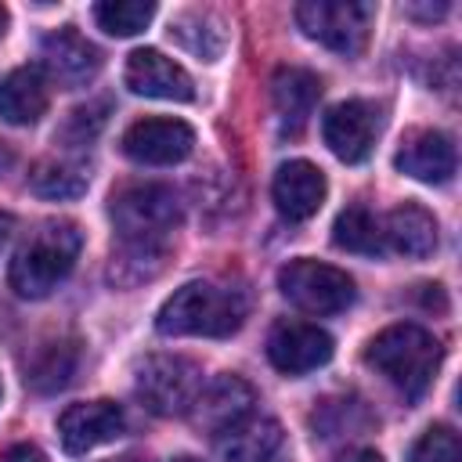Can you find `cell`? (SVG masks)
Returning <instances> with one entry per match:
<instances>
[{
    "label": "cell",
    "instance_id": "cell-1",
    "mask_svg": "<svg viewBox=\"0 0 462 462\" xmlns=\"http://www.w3.org/2000/svg\"><path fill=\"white\" fill-rule=\"evenodd\" d=\"M249 314V296L238 285L217 282H188L180 285L155 314V328L162 336H209L224 339L242 328Z\"/></svg>",
    "mask_w": 462,
    "mask_h": 462
},
{
    "label": "cell",
    "instance_id": "cell-2",
    "mask_svg": "<svg viewBox=\"0 0 462 462\" xmlns=\"http://www.w3.org/2000/svg\"><path fill=\"white\" fill-rule=\"evenodd\" d=\"M440 357H444L440 339L415 321H397V325L383 328L379 336H372L365 346V361L393 390H401L404 401H419L430 390V383L440 368Z\"/></svg>",
    "mask_w": 462,
    "mask_h": 462
},
{
    "label": "cell",
    "instance_id": "cell-3",
    "mask_svg": "<svg viewBox=\"0 0 462 462\" xmlns=\"http://www.w3.org/2000/svg\"><path fill=\"white\" fill-rule=\"evenodd\" d=\"M112 224L119 231L123 253L137 256H155L162 260L170 231L180 224V199L170 184H126L112 195Z\"/></svg>",
    "mask_w": 462,
    "mask_h": 462
},
{
    "label": "cell",
    "instance_id": "cell-4",
    "mask_svg": "<svg viewBox=\"0 0 462 462\" xmlns=\"http://www.w3.org/2000/svg\"><path fill=\"white\" fill-rule=\"evenodd\" d=\"M83 235L72 220H43L11 260V289L25 300L51 296L76 267Z\"/></svg>",
    "mask_w": 462,
    "mask_h": 462
},
{
    "label": "cell",
    "instance_id": "cell-5",
    "mask_svg": "<svg viewBox=\"0 0 462 462\" xmlns=\"http://www.w3.org/2000/svg\"><path fill=\"white\" fill-rule=\"evenodd\" d=\"M202 368L180 354H152L137 365L134 390L152 415H188L202 393Z\"/></svg>",
    "mask_w": 462,
    "mask_h": 462
},
{
    "label": "cell",
    "instance_id": "cell-6",
    "mask_svg": "<svg viewBox=\"0 0 462 462\" xmlns=\"http://www.w3.org/2000/svg\"><path fill=\"white\" fill-rule=\"evenodd\" d=\"M372 4L361 0H303L296 4V25L336 54H357L372 32Z\"/></svg>",
    "mask_w": 462,
    "mask_h": 462
},
{
    "label": "cell",
    "instance_id": "cell-7",
    "mask_svg": "<svg viewBox=\"0 0 462 462\" xmlns=\"http://www.w3.org/2000/svg\"><path fill=\"white\" fill-rule=\"evenodd\" d=\"M278 289L289 303L307 314H339L354 303V278L343 267L321 260H289L278 271Z\"/></svg>",
    "mask_w": 462,
    "mask_h": 462
},
{
    "label": "cell",
    "instance_id": "cell-8",
    "mask_svg": "<svg viewBox=\"0 0 462 462\" xmlns=\"http://www.w3.org/2000/svg\"><path fill=\"white\" fill-rule=\"evenodd\" d=\"M383 130V116L372 101H361V97H350V101H339L325 112L321 119V134H325V144L332 148L336 159L343 162H361L368 159L375 137Z\"/></svg>",
    "mask_w": 462,
    "mask_h": 462
},
{
    "label": "cell",
    "instance_id": "cell-9",
    "mask_svg": "<svg viewBox=\"0 0 462 462\" xmlns=\"http://www.w3.org/2000/svg\"><path fill=\"white\" fill-rule=\"evenodd\" d=\"M195 148V130L184 119H137L123 134V155L141 166H173Z\"/></svg>",
    "mask_w": 462,
    "mask_h": 462
},
{
    "label": "cell",
    "instance_id": "cell-10",
    "mask_svg": "<svg viewBox=\"0 0 462 462\" xmlns=\"http://www.w3.org/2000/svg\"><path fill=\"white\" fill-rule=\"evenodd\" d=\"M332 350H336L332 336L310 321H289L285 318L267 332V357L285 375H303V372L321 368L332 357Z\"/></svg>",
    "mask_w": 462,
    "mask_h": 462
},
{
    "label": "cell",
    "instance_id": "cell-11",
    "mask_svg": "<svg viewBox=\"0 0 462 462\" xmlns=\"http://www.w3.org/2000/svg\"><path fill=\"white\" fill-rule=\"evenodd\" d=\"M126 426V415L116 401H87V404H69L58 415V437L69 455H87L108 440H116Z\"/></svg>",
    "mask_w": 462,
    "mask_h": 462
},
{
    "label": "cell",
    "instance_id": "cell-12",
    "mask_svg": "<svg viewBox=\"0 0 462 462\" xmlns=\"http://www.w3.org/2000/svg\"><path fill=\"white\" fill-rule=\"evenodd\" d=\"M126 87L141 97H159V101H191L195 97V83L191 76L166 58L155 47H141L126 58V72H123Z\"/></svg>",
    "mask_w": 462,
    "mask_h": 462
},
{
    "label": "cell",
    "instance_id": "cell-13",
    "mask_svg": "<svg viewBox=\"0 0 462 462\" xmlns=\"http://www.w3.org/2000/svg\"><path fill=\"white\" fill-rule=\"evenodd\" d=\"M40 54H43V69L61 87H87L101 69V51L72 25H61L51 36H43Z\"/></svg>",
    "mask_w": 462,
    "mask_h": 462
},
{
    "label": "cell",
    "instance_id": "cell-14",
    "mask_svg": "<svg viewBox=\"0 0 462 462\" xmlns=\"http://www.w3.org/2000/svg\"><path fill=\"white\" fill-rule=\"evenodd\" d=\"M325 173L307 162V159H289L278 166L274 180H271V195H274V206L285 220H310L321 202H325Z\"/></svg>",
    "mask_w": 462,
    "mask_h": 462
},
{
    "label": "cell",
    "instance_id": "cell-15",
    "mask_svg": "<svg viewBox=\"0 0 462 462\" xmlns=\"http://www.w3.org/2000/svg\"><path fill=\"white\" fill-rule=\"evenodd\" d=\"M253 404H256V390L242 375H217L209 386H202L191 415H195V422L202 430L224 433L227 426H235L245 415H253Z\"/></svg>",
    "mask_w": 462,
    "mask_h": 462
},
{
    "label": "cell",
    "instance_id": "cell-16",
    "mask_svg": "<svg viewBox=\"0 0 462 462\" xmlns=\"http://www.w3.org/2000/svg\"><path fill=\"white\" fill-rule=\"evenodd\" d=\"M318 97H321V79L310 69L285 65L271 76V101H274V112L285 134H300L307 126Z\"/></svg>",
    "mask_w": 462,
    "mask_h": 462
},
{
    "label": "cell",
    "instance_id": "cell-17",
    "mask_svg": "<svg viewBox=\"0 0 462 462\" xmlns=\"http://www.w3.org/2000/svg\"><path fill=\"white\" fill-rule=\"evenodd\" d=\"M393 162L401 173L422 184H448L455 177V144L440 130H415Z\"/></svg>",
    "mask_w": 462,
    "mask_h": 462
},
{
    "label": "cell",
    "instance_id": "cell-18",
    "mask_svg": "<svg viewBox=\"0 0 462 462\" xmlns=\"http://www.w3.org/2000/svg\"><path fill=\"white\" fill-rule=\"evenodd\" d=\"M51 105V83L43 69L22 65L0 79V119L11 126H32Z\"/></svg>",
    "mask_w": 462,
    "mask_h": 462
},
{
    "label": "cell",
    "instance_id": "cell-19",
    "mask_svg": "<svg viewBox=\"0 0 462 462\" xmlns=\"http://www.w3.org/2000/svg\"><path fill=\"white\" fill-rule=\"evenodd\" d=\"M282 448V422L271 415H245L217 433L220 462H271Z\"/></svg>",
    "mask_w": 462,
    "mask_h": 462
},
{
    "label": "cell",
    "instance_id": "cell-20",
    "mask_svg": "<svg viewBox=\"0 0 462 462\" xmlns=\"http://www.w3.org/2000/svg\"><path fill=\"white\" fill-rule=\"evenodd\" d=\"M383 245H390L393 253L411 256V260L430 256L437 249V220H433V213H426L415 202H404V206L390 209L386 220H383Z\"/></svg>",
    "mask_w": 462,
    "mask_h": 462
},
{
    "label": "cell",
    "instance_id": "cell-21",
    "mask_svg": "<svg viewBox=\"0 0 462 462\" xmlns=\"http://www.w3.org/2000/svg\"><path fill=\"white\" fill-rule=\"evenodd\" d=\"M332 242L346 253L379 256L386 249L383 245V220L368 206H346L332 224Z\"/></svg>",
    "mask_w": 462,
    "mask_h": 462
},
{
    "label": "cell",
    "instance_id": "cell-22",
    "mask_svg": "<svg viewBox=\"0 0 462 462\" xmlns=\"http://www.w3.org/2000/svg\"><path fill=\"white\" fill-rule=\"evenodd\" d=\"M29 188L40 199H79L87 191V170L72 159H40L29 173Z\"/></svg>",
    "mask_w": 462,
    "mask_h": 462
},
{
    "label": "cell",
    "instance_id": "cell-23",
    "mask_svg": "<svg viewBox=\"0 0 462 462\" xmlns=\"http://www.w3.org/2000/svg\"><path fill=\"white\" fill-rule=\"evenodd\" d=\"M76 372V343H43L36 350V357L29 361V386L40 393H54L61 390Z\"/></svg>",
    "mask_w": 462,
    "mask_h": 462
},
{
    "label": "cell",
    "instance_id": "cell-24",
    "mask_svg": "<svg viewBox=\"0 0 462 462\" xmlns=\"http://www.w3.org/2000/svg\"><path fill=\"white\" fill-rule=\"evenodd\" d=\"M170 32L180 40V47H188L191 54H199V58H206V61H213V58L224 51V43H227L224 25H220L213 14H202V11L180 14Z\"/></svg>",
    "mask_w": 462,
    "mask_h": 462
},
{
    "label": "cell",
    "instance_id": "cell-25",
    "mask_svg": "<svg viewBox=\"0 0 462 462\" xmlns=\"http://www.w3.org/2000/svg\"><path fill=\"white\" fill-rule=\"evenodd\" d=\"M94 18L112 36H137L155 18V4L152 0H105V4H94Z\"/></svg>",
    "mask_w": 462,
    "mask_h": 462
},
{
    "label": "cell",
    "instance_id": "cell-26",
    "mask_svg": "<svg viewBox=\"0 0 462 462\" xmlns=\"http://www.w3.org/2000/svg\"><path fill=\"white\" fill-rule=\"evenodd\" d=\"M411 462H462L458 433H455L451 426H430V430L415 440Z\"/></svg>",
    "mask_w": 462,
    "mask_h": 462
},
{
    "label": "cell",
    "instance_id": "cell-27",
    "mask_svg": "<svg viewBox=\"0 0 462 462\" xmlns=\"http://www.w3.org/2000/svg\"><path fill=\"white\" fill-rule=\"evenodd\" d=\"M0 462H43V451L36 444H11L7 451H0Z\"/></svg>",
    "mask_w": 462,
    "mask_h": 462
},
{
    "label": "cell",
    "instance_id": "cell-28",
    "mask_svg": "<svg viewBox=\"0 0 462 462\" xmlns=\"http://www.w3.org/2000/svg\"><path fill=\"white\" fill-rule=\"evenodd\" d=\"M404 14H411V18H444L448 14V4L440 0V4H404Z\"/></svg>",
    "mask_w": 462,
    "mask_h": 462
},
{
    "label": "cell",
    "instance_id": "cell-29",
    "mask_svg": "<svg viewBox=\"0 0 462 462\" xmlns=\"http://www.w3.org/2000/svg\"><path fill=\"white\" fill-rule=\"evenodd\" d=\"M336 462H383V455H379V451H372V448H357V451L339 455Z\"/></svg>",
    "mask_w": 462,
    "mask_h": 462
},
{
    "label": "cell",
    "instance_id": "cell-30",
    "mask_svg": "<svg viewBox=\"0 0 462 462\" xmlns=\"http://www.w3.org/2000/svg\"><path fill=\"white\" fill-rule=\"evenodd\" d=\"M11 227H14L11 213H4V209H0V249H4V242H7V235H11Z\"/></svg>",
    "mask_w": 462,
    "mask_h": 462
},
{
    "label": "cell",
    "instance_id": "cell-31",
    "mask_svg": "<svg viewBox=\"0 0 462 462\" xmlns=\"http://www.w3.org/2000/svg\"><path fill=\"white\" fill-rule=\"evenodd\" d=\"M4 29H7V11H4V4H0V36H4Z\"/></svg>",
    "mask_w": 462,
    "mask_h": 462
},
{
    "label": "cell",
    "instance_id": "cell-32",
    "mask_svg": "<svg viewBox=\"0 0 462 462\" xmlns=\"http://www.w3.org/2000/svg\"><path fill=\"white\" fill-rule=\"evenodd\" d=\"M170 462H202V458H195V455H180V458H170Z\"/></svg>",
    "mask_w": 462,
    "mask_h": 462
}]
</instances>
